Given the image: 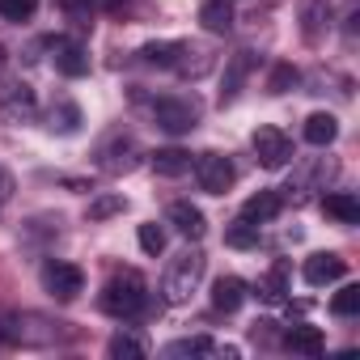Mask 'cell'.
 Wrapping results in <instances>:
<instances>
[{
  "instance_id": "cell-1",
  "label": "cell",
  "mask_w": 360,
  "mask_h": 360,
  "mask_svg": "<svg viewBox=\"0 0 360 360\" xmlns=\"http://www.w3.org/2000/svg\"><path fill=\"white\" fill-rule=\"evenodd\" d=\"M72 339V326L60 322V318H47V314H34V309H22V314H5L0 318V343L9 347H60Z\"/></svg>"
},
{
  "instance_id": "cell-2",
  "label": "cell",
  "mask_w": 360,
  "mask_h": 360,
  "mask_svg": "<svg viewBox=\"0 0 360 360\" xmlns=\"http://www.w3.org/2000/svg\"><path fill=\"white\" fill-rule=\"evenodd\" d=\"M98 305H102L106 314H115V318H136V314L148 305V284H144V276H140V271H131V267L115 271V276L106 280V288H102Z\"/></svg>"
},
{
  "instance_id": "cell-3",
  "label": "cell",
  "mask_w": 360,
  "mask_h": 360,
  "mask_svg": "<svg viewBox=\"0 0 360 360\" xmlns=\"http://www.w3.org/2000/svg\"><path fill=\"white\" fill-rule=\"evenodd\" d=\"M204 267H208V259H204L200 250L178 255V259L169 263L165 280H161V297H165L169 305H187V301H191V292H195V288H200V280H204Z\"/></svg>"
},
{
  "instance_id": "cell-4",
  "label": "cell",
  "mask_w": 360,
  "mask_h": 360,
  "mask_svg": "<svg viewBox=\"0 0 360 360\" xmlns=\"http://www.w3.org/2000/svg\"><path fill=\"white\" fill-rule=\"evenodd\" d=\"M153 119H157V127L183 136V131H195L200 106H195L191 98H157V102H153Z\"/></svg>"
},
{
  "instance_id": "cell-5",
  "label": "cell",
  "mask_w": 360,
  "mask_h": 360,
  "mask_svg": "<svg viewBox=\"0 0 360 360\" xmlns=\"http://www.w3.org/2000/svg\"><path fill=\"white\" fill-rule=\"evenodd\" d=\"M43 288H47L56 301H72V297L85 288V271H81L77 263L51 259V263H43Z\"/></svg>"
},
{
  "instance_id": "cell-6",
  "label": "cell",
  "mask_w": 360,
  "mask_h": 360,
  "mask_svg": "<svg viewBox=\"0 0 360 360\" xmlns=\"http://www.w3.org/2000/svg\"><path fill=\"white\" fill-rule=\"evenodd\" d=\"M39 115V98L26 81H9L0 89V119L5 123H30Z\"/></svg>"
},
{
  "instance_id": "cell-7",
  "label": "cell",
  "mask_w": 360,
  "mask_h": 360,
  "mask_svg": "<svg viewBox=\"0 0 360 360\" xmlns=\"http://www.w3.org/2000/svg\"><path fill=\"white\" fill-rule=\"evenodd\" d=\"M195 178H200V187L208 191V195H225L229 187H233V161L225 157V153H204L200 161H195Z\"/></svg>"
},
{
  "instance_id": "cell-8",
  "label": "cell",
  "mask_w": 360,
  "mask_h": 360,
  "mask_svg": "<svg viewBox=\"0 0 360 360\" xmlns=\"http://www.w3.org/2000/svg\"><path fill=\"white\" fill-rule=\"evenodd\" d=\"M250 144H255V157H259L263 169H280V165L292 161V140H288L280 127H259Z\"/></svg>"
},
{
  "instance_id": "cell-9",
  "label": "cell",
  "mask_w": 360,
  "mask_h": 360,
  "mask_svg": "<svg viewBox=\"0 0 360 360\" xmlns=\"http://www.w3.org/2000/svg\"><path fill=\"white\" fill-rule=\"evenodd\" d=\"M98 157H102V169H106V174H131V169H136V161H140V148H136V140H131V136L115 131V136L98 148Z\"/></svg>"
},
{
  "instance_id": "cell-10",
  "label": "cell",
  "mask_w": 360,
  "mask_h": 360,
  "mask_svg": "<svg viewBox=\"0 0 360 360\" xmlns=\"http://www.w3.org/2000/svg\"><path fill=\"white\" fill-rule=\"evenodd\" d=\"M47 47H51L56 72H64V77H85V72H89V51H85L77 39H51Z\"/></svg>"
},
{
  "instance_id": "cell-11",
  "label": "cell",
  "mask_w": 360,
  "mask_h": 360,
  "mask_svg": "<svg viewBox=\"0 0 360 360\" xmlns=\"http://www.w3.org/2000/svg\"><path fill=\"white\" fill-rule=\"evenodd\" d=\"M169 68H174L178 77H204V72L212 68V51L200 47V43H174V60H169Z\"/></svg>"
},
{
  "instance_id": "cell-12",
  "label": "cell",
  "mask_w": 360,
  "mask_h": 360,
  "mask_svg": "<svg viewBox=\"0 0 360 360\" xmlns=\"http://www.w3.org/2000/svg\"><path fill=\"white\" fill-rule=\"evenodd\" d=\"M301 276H305V284H309V288H326V284H335V280H343V276H347V263H343L339 255H309Z\"/></svg>"
},
{
  "instance_id": "cell-13",
  "label": "cell",
  "mask_w": 360,
  "mask_h": 360,
  "mask_svg": "<svg viewBox=\"0 0 360 360\" xmlns=\"http://www.w3.org/2000/svg\"><path fill=\"white\" fill-rule=\"evenodd\" d=\"M280 208H284V195H276V191H259V195H250V200L242 204V221H250V225H267V221L280 217Z\"/></svg>"
},
{
  "instance_id": "cell-14",
  "label": "cell",
  "mask_w": 360,
  "mask_h": 360,
  "mask_svg": "<svg viewBox=\"0 0 360 360\" xmlns=\"http://www.w3.org/2000/svg\"><path fill=\"white\" fill-rule=\"evenodd\" d=\"M169 225H174L178 233H183V238H204V229H208L204 212H200L195 204H187V200L169 204Z\"/></svg>"
},
{
  "instance_id": "cell-15",
  "label": "cell",
  "mask_w": 360,
  "mask_h": 360,
  "mask_svg": "<svg viewBox=\"0 0 360 360\" xmlns=\"http://www.w3.org/2000/svg\"><path fill=\"white\" fill-rule=\"evenodd\" d=\"M326 30H330V5H326V0H305V5H301V34L309 43H318Z\"/></svg>"
},
{
  "instance_id": "cell-16",
  "label": "cell",
  "mask_w": 360,
  "mask_h": 360,
  "mask_svg": "<svg viewBox=\"0 0 360 360\" xmlns=\"http://www.w3.org/2000/svg\"><path fill=\"white\" fill-rule=\"evenodd\" d=\"M212 305L225 309V314H238V309L246 305V284H242L238 276H221V280L212 284Z\"/></svg>"
},
{
  "instance_id": "cell-17",
  "label": "cell",
  "mask_w": 360,
  "mask_h": 360,
  "mask_svg": "<svg viewBox=\"0 0 360 360\" xmlns=\"http://www.w3.org/2000/svg\"><path fill=\"white\" fill-rule=\"evenodd\" d=\"M200 22L208 34H229L233 30V5L229 0H204L200 5Z\"/></svg>"
},
{
  "instance_id": "cell-18",
  "label": "cell",
  "mask_w": 360,
  "mask_h": 360,
  "mask_svg": "<svg viewBox=\"0 0 360 360\" xmlns=\"http://www.w3.org/2000/svg\"><path fill=\"white\" fill-rule=\"evenodd\" d=\"M165 356H238V347H225V343H212V339L195 335V339H178V343H169Z\"/></svg>"
},
{
  "instance_id": "cell-19",
  "label": "cell",
  "mask_w": 360,
  "mask_h": 360,
  "mask_svg": "<svg viewBox=\"0 0 360 360\" xmlns=\"http://www.w3.org/2000/svg\"><path fill=\"white\" fill-rule=\"evenodd\" d=\"M335 136H339V119H335V115H326V110H314V115L305 119V140H309L314 148H326V144H335Z\"/></svg>"
},
{
  "instance_id": "cell-20",
  "label": "cell",
  "mask_w": 360,
  "mask_h": 360,
  "mask_svg": "<svg viewBox=\"0 0 360 360\" xmlns=\"http://www.w3.org/2000/svg\"><path fill=\"white\" fill-rule=\"evenodd\" d=\"M250 51H238V56H229V64H225V89H221V102H233L238 98V89H242V81H246V72H250Z\"/></svg>"
},
{
  "instance_id": "cell-21",
  "label": "cell",
  "mask_w": 360,
  "mask_h": 360,
  "mask_svg": "<svg viewBox=\"0 0 360 360\" xmlns=\"http://www.w3.org/2000/svg\"><path fill=\"white\" fill-rule=\"evenodd\" d=\"M322 212L335 217L339 225H356V221H360V204H356V195H347V191H330V195L322 200Z\"/></svg>"
},
{
  "instance_id": "cell-22",
  "label": "cell",
  "mask_w": 360,
  "mask_h": 360,
  "mask_svg": "<svg viewBox=\"0 0 360 360\" xmlns=\"http://www.w3.org/2000/svg\"><path fill=\"white\" fill-rule=\"evenodd\" d=\"M153 169L161 178H178V174L191 169V153H183V148H157L153 153Z\"/></svg>"
},
{
  "instance_id": "cell-23",
  "label": "cell",
  "mask_w": 360,
  "mask_h": 360,
  "mask_svg": "<svg viewBox=\"0 0 360 360\" xmlns=\"http://www.w3.org/2000/svg\"><path fill=\"white\" fill-rule=\"evenodd\" d=\"M284 347H292V352H305V356H322V330L318 326H292L288 335H284Z\"/></svg>"
},
{
  "instance_id": "cell-24",
  "label": "cell",
  "mask_w": 360,
  "mask_h": 360,
  "mask_svg": "<svg viewBox=\"0 0 360 360\" xmlns=\"http://www.w3.org/2000/svg\"><path fill=\"white\" fill-rule=\"evenodd\" d=\"M47 127L60 131V136H72V131L81 127V110H77L72 102H56V106L47 110Z\"/></svg>"
},
{
  "instance_id": "cell-25",
  "label": "cell",
  "mask_w": 360,
  "mask_h": 360,
  "mask_svg": "<svg viewBox=\"0 0 360 360\" xmlns=\"http://www.w3.org/2000/svg\"><path fill=\"white\" fill-rule=\"evenodd\" d=\"M284 292H288V267L276 263V267L259 280V297H263V301H284Z\"/></svg>"
},
{
  "instance_id": "cell-26",
  "label": "cell",
  "mask_w": 360,
  "mask_h": 360,
  "mask_svg": "<svg viewBox=\"0 0 360 360\" xmlns=\"http://www.w3.org/2000/svg\"><path fill=\"white\" fill-rule=\"evenodd\" d=\"M106 352H110L115 360H123V356H127V360H140V356H148V347H144L136 335H127V330H119V335L106 343Z\"/></svg>"
},
{
  "instance_id": "cell-27",
  "label": "cell",
  "mask_w": 360,
  "mask_h": 360,
  "mask_svg": "<svg viewBox=\"0 0 360 360\" xmlns=\"http://www.w3.org/2000/svg\"><path fill=\"white\" fill-rule=\"evenodd\" d=\"M297 81H301V72H297L292 64H276L271 77H267V94H288Z\"/></svg>"
},
{
  "instance_id": "cell-28",
  "label": "cell",
  "mask_w": 360,
  "mask_h": 360,
  "mask_svg": "<svg viewBox=\"0 0 360 360\" xmlns=\"http://www.w3.org/2000/svg\"><path fill=\"white\" fill-rule=\"evenodd\" d=\"M39 9V0H0V18L5 22H30Z\"/></svg>"
},
{
  "instance_id": "cell-29",
  "label": "cell",
  "mask_w": 360,
  "mask_h": 360,
  "mask_svg": "<svg viewBox=\"0 0 360 360\" xmlns=\"http://www.w3.org/2000/svg\"><path fill=\"white\" fill-rule=\"evenodd\" d=\"M140 250H144V255H161V250H165V229H161L157 221L140 225Z\"/></svg>"
},
{
  "instance_id": "cell-30",
  "label": "cell",
  "mask_w": 360,
  "mask_h": 360,
  "mask_svg": "<svg viewBox=\"0 0 360 360\" xmlns=\"http://www.w3.org/2000/svg\"><path fill=\"white\" fill-rule=\"evenodd\" d=\"M330 309H335L339 318H352V314H360V288H356V284H347L343 292H335Z\"/></svg>"
},
{
  "instance_id": "cell-31",
  "label": "cell",
  "mask_w": 360,
  "mask_h": 360,
  "mask_svg": "<svg viewBox=\"0 0 360 360\" xmlns=\"http://www.w3.org/2000/svg\"><path fill=\"white\" fill-rule=\"evenodd\" d=\"M140 60H144V64H157V68H169L174 43H144V47H140Z\"/></svg>"
},
{
  "instance_id": "cell-32",
  "label": "cell",
  "mask_w": 360,
  "mask_h": 360,
  "mask_svg": "<svg viewBox=\"0 0 360 360\" xmlns=\"http://www.w3.org/2000/svg\"><path fill=\"white\" fill-rule=\"evenodd\" d=\"M255 242H259V225L238 221V225L229 229V246H255Z\"/></svg>"
},
{
  "instance_id": "cell-33",
  "label": "cell",
  "mask_w": 360,
  "mask_h": 360,
  "mask_svg": "<svg viewBox=\"0 0 360 360\" xmlns=\"http://www.w3.org/2000/svg\"><path fill=\"white\" fill-rule=\"evenodd\" d=\"M110 212H123V200H115V195H110V200H98V204L89 208V217H94V221H102V217H110Z\"/></svg>"
},
{
  "instance_id": "cell-34",
  "label": "cell",
  "mask_w": 360,
  "mask_h": 360,
  "mask_svg": "<svg viewBox=\"0 0 360 360\" xmlns=\"http://www.w3.org/2000/svg\"><path fill=\"white\" fill-rule=\"evenodd\" d=\"M9 195H13V178H9V169H5V165H0V212H5Z\"/></svg>"
},
{
  "instance_id": "cell-35",
  "label": "cell",
  "mask_w": 360,
  "mask_h": 360,
  "mask_svg": "<svg viewBox=\"0 0 360 360\" xmlns=\"http://www.w3.org/2000/svg\"><path fill=\"white\" fill-rule=\"evenodd\" d=\"M64 9H68L72 18H89V13H94V0H64Z\"/></svg>"
},
{
  "instance_id": "cell-36",
  "label": "cell",
  "mask_w": 360,
  "mask_h": 360,
  "mask_svg": "<svg viewBox=\"0 0 360 360\" xmlns=\"http://www.w3.org/2000/svg\"><path fill=\"white\" fill-rule=\"evenodd\" d=\"M0 68H5V47H0Z\"/></svg>"
}]
</instances>
